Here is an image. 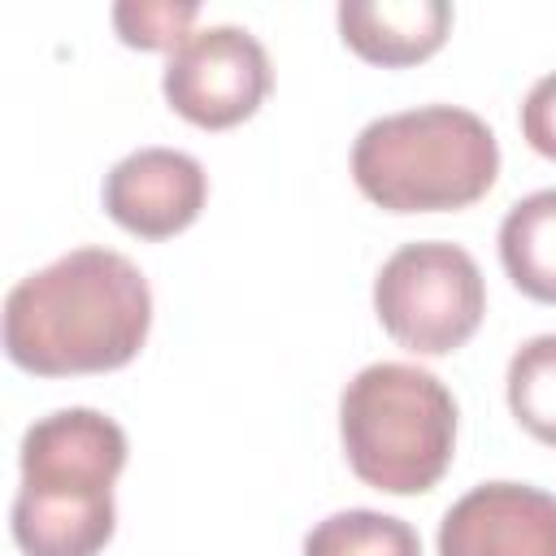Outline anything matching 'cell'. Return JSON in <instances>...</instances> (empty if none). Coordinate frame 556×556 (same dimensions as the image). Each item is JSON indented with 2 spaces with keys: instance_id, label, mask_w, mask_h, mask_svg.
Wrapping results in <instances>:
<instances>
[{
  "instance_id": "5b68a950",
  "label": "cell",
  "mask_w": 556,
  "mask_h": 556,
  "mask_svg": "<svg viewBox=\"0 0 556 556\" xmlns=\"http://www.w3.org/2000/svg\"><path fill=\"white\" fill-rule=\"evenodd\" d=\"M374 313L400 348L417 356H447L482 326L486 282L460 243H404L374 278Z\"/></svg>"
},
{
  "instance_id": "9c48e42d",
  "label": "cell",
  "mask_w": 556,
  "mask_h": 556,
  "mask_svg": "<svg viewBox=\"0 0 556 556\" xmlns=\"http://www.w3.org/2000/svg\"><path fill=\"white\" fill-rule=\"evenodd\" d=\"M343 43L369 65H417L434 56L452 30L447 0H343L339 4Z\"/></svg>"
},
{
  "instance_id": "7c38bea8",
  "label": "cell",
  "mask_w": 556,
  "mask_h": 556,
  "mask_svg": "<svg viewBox=\"0 0 556 556\" xmlns=\"http://www.w3.org/2000/svg\"><path fill=\"white\" fill-rule=\"evenodd\" d=\"M508 408L526 434L556 447V334L526 339L508 361Z\"/></svg>"
},
{
  "instance_id": "5bb4252c",
  "label": "cell",
  "mask_w": 556,
  "mask_h": 556,
  "mask_svg": "<svg viewBox=\"0 0 556 556\" xmlns=\"http://www.w3.org/2000/svg\"><path fill=\"white\" fill-rule=\"evenodd\" d=\"M521 135L539 156L556 161V70L543 74L526 91V100H521Z\"/></svg>"
},
{
  "instance_id": "4fadbf2b",
  "label": "cell",
  "mask_w": 556,
  "mask_h": 556,
  "mask_svg": "<svg viewBox=\"0 0 556 556\" xmlns=\"http://www.w3.org/2000/svg\"><path fill=\"white\" fill-rule=\"evenodd\" d=\"M200 17L195 0H122L113 4V30L122 43L143 48V52H174L187 43L191 22Z\"/></svg>"
},
{
  "instance_id": "52a82bcc",
  "label": "cell",
  "mask_w": 556,
  "mask_h": 556,
  "mask_svg": "<svg viewBox=\"0 0 556 556\" xmlns=\"http://www.w3.org/2000/svg\"><path fill=\"white\" fill-rule=\"evenodd\" d=\"M439 556H556V495L530 482H482L439 526Z\"/></svg>"
},
{
  "instance_id": "277c9868",
  "label": "cell",
  "mask_w": 556,
  "mask_h": 556,
  "mask_svg": "<svg viewBox=\"0 0 556 556\" xmlns=\"http://www.w3.org/2000/svg\"><path fill=\"white\" fill-rule=\"evenodd\" d=\"M339 439L365 486L421 495L452 465L456 400L421 365L374 361L339 395Z\"/></svg>"
},
{
  "instance_id": "7a4b0ae2",
  "label": "cell",
  "mask_w": 556,
  "mask_h": 556,
  "mask_svg": "<svg viewBox=\"0 0 556 556\" xmlns=\"http://www.w3.org/2000/svg\"><path fill=\"white\" fill-rule=\"evenodd\" d=\"M126 469V430L96 408H56L22 434L13 543L22 556H100L117 526L113 482Z\"/></svg>"
},
{
  "instance_id": "ba28073f",
  "label": "cell",
  "mask_w": 556,
  "mask_h": 556,
  "mask_svg": "<svg viewBox=\"0 0 556 556\" xmlns=\"http://www.w3.org/2000/svg\"><path fill=\"white\" fill-rule=\"evenodd\" d=\"M100 200L122 230L139 239H169L200 217L208 200V174L191 152L139 148L104 174Z\"/></svg>"
},
{
  "instance_id": "8fae6325",
  "label": "cell",
  "mask_w": 556,
  "mask_h": 556,
  "mask_svg": "<svg viewBox=\"0 0 556 556\" xmlns=\"http://www.w3.org/2000/svg\"><path fill=\"white\" fill-rule=\"evenodd\" d=\"M304 556H421V539L404 517L343 508L304 534Z\"/></svg>"
},
{
  "instance_id": "30bf717a",
  "label": "cell",
  "mask_w": 556,
  "mask_h": 556,
  "mask_svg": "<svg viewBox=\"0 0 556 556\" xmlns=\"http://www.w3.org/2000/svg\"><path fill=\"white\" fill-rule=\"evenodd\" d=\"M500 261L521 295L556 304V187H543L504 213Z\"/></svg>"
},
{
  "instance_id": "8992f818",
  "label": "cell",
  "mask_w": 556,
  "mask_h": 556,
  "mask_svg": "<svg viewBox=\"0 0 556 556\" xmlns=\"http://www.w3.org/2000/svg\"><path fill=\"white\" fill-rule=\"evenodd\" d=\"M274 87L265 43L230 22L191 30L182 48L169 52L161 91L165 104L204 130H230L248 122Z\"/></svg>"
},
{
  "instance_id": "6da1fadb",
  "label": "cell",
  "mask_w": 556,
  "mask_h": 556,
  "mask_svg": "<svg viewBox=\"0 0 556 556\" xmlns=\"http://www.w3.org/2000/svg\"><path fill=\"white\" fill-rule=\"evenodd\" d=\"M152 330V287L113 248H74L4 295V352L39 378L109 374L139 356Z\"/></svg>"
},
{
  "instance_id": "3957f363",
  "label": "cell",
  "mask_w": 556,
  "mask_h": 556,
  "mask_svg": "<svg viewBox=\"0 0 556 556\" xmlns=\"http://www.w3.org/2000/svg\"><path fill=\"white\" fill-rule=\"evenodd\" d=\"M495 130L460 104H417L374 117L352 143V178L387 213L469 208L495 187Z\"/></svg>"
}]
</instances>
